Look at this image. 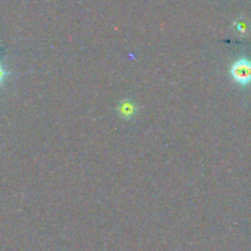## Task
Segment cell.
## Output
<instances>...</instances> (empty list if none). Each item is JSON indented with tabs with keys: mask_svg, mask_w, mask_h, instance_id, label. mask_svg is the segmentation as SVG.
Listing matches in <instances>:
<instances>
[{
	"mask_svg": "<svg viewBox=\"0 0 251 251\" xmlns=\"http://www.w3.org/2000/svg\"><path fill=\"white\" fill-rule=\"evenodd\" d=\"M230 75L240 85L245 86L251 82V61L240 58L230 68Z\"/></svg>",
	"mask_w": 251,
	"mask_h": 251,
	"instance_id": "obj_1",
	"label": "cell"
},
{
	"mask_svg": "<svg viewBox=\"0 0 251 251\" xmlns=\"http://www.w3.org/2000/svg\"><path fill=\"white\" fill-rule=\"evenodd\" d=\"M120 109H122V114L124 115V117H129V115H131L132 113H134L135 108H134V104H131V103L129 102H125L124 105L120 107Z\"/></svg>",
	"mask_w": 251,
	"mask_h": 251,
	"instance_id": "obj_2",
	"label": "cell"
},
{
	"mask_svg": "<svg viewBox=\"0 0 251 251\" xmlns=\"http://www.w3.org/2000/svg\"><path fill=\"white\" fill-rule=\"evenodd\" d=\"M7 75H9V71H7L6 69L4 68V65L0 63V86L2 85V82H4Z\"/></svg>",
	"mask_w": 251,
	"mask_h": 251,
	"instance_id": "obj_3",
	"label": "cell"
}]
</instances>
